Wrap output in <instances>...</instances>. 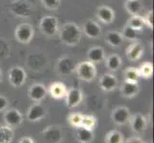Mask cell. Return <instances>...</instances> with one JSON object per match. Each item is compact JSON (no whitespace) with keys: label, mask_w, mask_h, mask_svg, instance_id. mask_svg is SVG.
I'll return each mask as SVG.
<instances>
[{"label":"cell","mask_w":154,"mask_h":143,"mask_svg":"<svg viewBox=\"0 0 154 143\" xmlns=\"http://www.w3.org/2000/svg\"><path fill=\"white\" fill-rule=\"evenodd\" d=\"M58 36L62 44L68 47H75L79 45L82 40V31L75 22H66L58 31Z\"/></svg>","instance_id":"6da1fadb"},{"label":"cell","mask_w":154,"mask_h":143,"mask_svg":"<svg viewBox=\"0 0 154 143\" xmlns=\"http://www.w3.org/2000/svg\"><path fill=\"white\" fill-rule=\"evenodd\" d=\"M40 33L46 37H53L60 31L58 20L54 15H45L39 21Z\"/></svg>","instance_id":"7a4b0ae2"},{"label":"cell","mask_w":154,"mask_h":143,"mask_svg":"<svg viewBox=\"0 0 154 143\" xmlns=\"http://www.w3.org/2000/svg\"><path fill=\"white\" fill-rule=\"evenodd\" d=\"M78 77L82 81L91 82L97 76V69L94 63L90 61H82L77 63L76 71Z\"/></svg>","instance_id":"3957f363"},{"label":"cell","mask_w":154,"mask_h":143,"mask_svg":"<svg viewBox=\"0 0 154 143\" xmlns=\"http://www.w3.org/2000/svg\"><path fill=\"white\" fill-rule=\"evenodd\" d=\"M9 10L14 16L27 18L31 16L33 7L28 0H14L9 5Z\"/></svg>","instance_id":"277c9868"},{"label":"cell","mask_w":154,"mask_h":143,"mask_svg":"<svg viewBox=\"0 0 154 143\" xmlns=\"http://www.w3.org/2000/svg\"><path fill=\"white\" fill-rule=\"evenodd\" d=\"M77 62L71 56H61L57 59L56 64V71L61 76H71L75 73Z\"/></svg>","instance_id":"5b68a950"},{"label":"cell","mask_w":154,"mask_h":143,"mask_svg":"<svg viewBox=\"0 0 154 143\" xmlns=\"http://www.w3.org/2000/svg\"><path fill=\"white\" fill-rule=\"evenodd\" d=\"M35 35V29L31 24H19L14 30V37L21 44H28L33 40Z\"/></svg>","instance_id":"8992f818"},{"label":"cell","mask_w":154,"mask_h":143,"mask_svg":"<svg viewBox=\"0 0 154 143\" xmlns=\"http://www.w3.org/2000/svg\"><path fill=\"white\" fill-rule=\"evenodd\" d=\"M41 136L45 143H60L63 139V131L60 126L50 125L42 130Z\"/></svg>","instance_id":"52a82bcc"},{"label":"cell","mask_w":154,"mask_h":143,"mask_svg":"<svg viewBox=\"0 0 154 143\" xmlns=\"http://www.w3.org/2000/svg\"><path fill=\"white\" fill-rule=\"evenodd\" d=\"M9 82L14 88L22 87L27 79V73L21 66H14L9 70L8 73Z\"/></svg>","instance_id":"ba28073f"},{"label":"cell","mask_w":154,"mask_h":143,"mask_svg":"<svg viewBox=\"0 0 154 143\" xmlns=\"http://www.w3.org/2000/svg\"><path fill=\"white\" fill-rule=\"evenodd\" d=\"M47 115V108L40 102H34L30 106L26 114L27 120L30 122H38Z\"/></svg>","instance_id":"9c48e42d"},{"label":"cell","mask_w":154,"mask_h":143,"mask_svg":"<svg viewBox=\"0 0 154 143\" xmlns=\"http://www.w3.org/2000/svg\"><path fill=\"white\" fill-rule=\"evenodd\" d=\"M131 113L125 106H118L111 112V120L118 126L125 125L129 121Z\"/></svg>","instance_id":"30bf717a"},{"label":"cell","mask_w":154,"mask_h":143,"mask_svg":"<svg viewBox=\"0 0 154 143\" xmlns=\"http://www.w3.org/2000/svg\"><path fill=\"white\" fill-rule=\"evenodd\" d=\"M3 119L5 125L11 127V128H15L22 124L23 115L17 109H9L5 111Z\"/></svg>","instance_id":"8fae6325"},{"label":"cell","mask_w":154,"mask_h":143,"mask_svg":"<svg viewBox=\"0 0 154 143\" xmlns=\"http://www.w3.org/2000/svg\"><path fill=\"white\" fill-rule=\"evenodd\" d=\"M48 94V90L42 83H34L28 89V97L34 102H41Z\"/></svg>","instance_id":"7c38bea8"},{"label":"cell","mask_w":154,"mask_h":143,"mask_svg":"<svg viewBox=\"0 0 154 143\" xmlns=\"http://www.w3.org/2000/svg\"><path fill=\"white\" fill-rule=\"evenodd\" d=\"M64 98L68 108H75L82 103L83 99V94L79 87H73L67 90V93Z\"/></svg>","instance_id":"4fadbf2b"},{"label":"cell","mask_w":154,"mask_h":143,"mask_svg":"<svg viewBox=\"0 0 154 143\" xmlns=\"http://www.w3.org/2000/svg\"><path fill=\"white\" fill-rule=\"evenodd\" d=\"M82 31V34L91 39H97L102 34V28H100V24L93 19H87L84 22Z\"/></svg>","instance_id":"5bb4252c"},{"label":"cell","mask_w":154,"mask_h":143,"mask_svg":"<svg viewBox=\"0 0 154 143\" xmlns=\"http://www.w3.org/2000/svg\"><path fill=\"white\" fill-rule=\"evenodd\" d=\"M128 122L130 123L131 130L137 135L144 133L147 126L146 118L141 113H137L133 115H131Z\"/></svg>","instance_id":"9a60e30c"},{"label":"cell","mask_w":154,"mask_h":143,"mask_svg":"<svg viewBox=\"0 0 154 143\" xmlns=\"http://www.w3.org/2000/svg\"><path fill=\"white\" fill-rule=\"evenodd\" d=\"M99 85L102 91L109 93L112 92L118 86V79L113 75V73H106L100 76Z\"/></svg>","instance_id":"2e32d148"},{"label":"cell","mask_w":154,"mask_h":143,"mask_svg":"<svg viewBox=\"0 0 154 143\" xmlns=\"http://www.w3.org/2000/svg\"><path fill=\"white\" fill-rule=\"evenodd\" d=\"M96 16L100 23L108 25L111 24L115 19V12L109 6L102 5L98 7L96 10Z\"/></svg>","instance_id":"e0dca14e"},{"label":"cell","mask_w":154,"mask_h":143,"mask_svg":"<svg viewBox=\"0 0 154 143\" xmlns=\"http://www.w3.org/2000/svg\"><path fill=\"white\" fill-rule=\"evenodd\" d=\"M144 54V47L140 42L134 41L126 48L125 50V55L127 59L130 61H137L142 57Z\"/></svg>","instance_id":"ac0fdd59"},{"label":"cell","mask_w":154,"mask_h":143,"mask_svg":"<svg viewBox=\"0 0 154 143\" xmlns=\"http://www.w3.org/2000/svg\"><path fill=\"white\" fill-rule=\"evenodd\" d=\"M48 93L50 94L51 97L54 99H62L65 97L66 93H67V87L65 86V84L60 81H56L53 82L49 89Z\"/></svg>","instance_id":"d6986e66"},{"label":"cell","mask_w":154,"mask_h":143,"mask_svg":"<svg viewBox=\"0 0 154 143\" xmlns=\"http://www.w3.org/2000/svg\"><path fill=\"white\" fill-rule=\"evenodd\" d=\"M87 58L88 61L94 63H100L105 58V52L102 47L93 46L87 51Z\"/></svg>","instance_id":"ffe728a7"},{"label":"cell","mask_w":154,"mask_h":143,"mask_svg":"<svg viewBox=\"0 0 154 143\" xmlns=\"http://www.w3.org/2000/svg\"><path fill=\"white\" fill-rule=\"evenodd\" d=\"M121 94L124 97L132 98L135 97L140 92V87L138 83H130V82H124L121 86Z\"/></svg>","instance_id":"44dd1931"},{"label":"cell","mask_w":154,"mask_h":143,"mask_svg":"<svg viewBox=\"0 0 154 143\" xmlns=\"http://www.w3.org/2000/svg\"><path fill=\"white\" fill-rule=\"evenodd\" d=\"M104 40L110 47L118 48L124 42V37L118 31H109L104 35Z\"/></svg>","instance_id":"7402d4cb"},{"label":"cell","mask_w":154,"mask_h":143,"mask_svg":"<svg viewBox=\"0 0 154 143\" xmlns=\"http://www.w3.org/2000/svg\"><path fill=\"white\" fill-rule=\"evenodd\" d=\"M94 131L88 130L83 127H78L76 132V139L79 143H91L94 140Z\"/></svg>","instance_id":"603a6c76"},{"label":"cell","mask_w":154,"mask_h":143,"mask_svg":"<svg viewBox=\"0 0 154 143\" xmlns=\"http://www.w3.org/2000/svg\"><path fill=\"white\" fill-rule=\"evenodd\" d=\"M125 9L130 15H139L143 10L142 0H125Z\"/></svg>","instance_id":"cb8c5ba5"},{"label":"cell","mask_w":154,"mask_h":143,"mask_svg":"<svg viewBox=\"0 0 154 143\" xmlns=\"http://www.w3.org/2000/svg\"><path fill=\"white\" fill-rule=\"evenodd\" d=\"M105 59V66L110 72H116L121 68L122 64H123V60L122 58L116 54H112L108 55Z\"/></svg>","instance_id":"d4e9b609"},{"label":"cell","mask_w":154,"mask_h":143,"mask_svg":"<svg viewBox=\"0 0 154 143\" xmlns=\"http://www.w3.org/2000/svg\"><path fill=\"white\" fill-rule=\"evenodd\" d=\"M14 136L13 128L7 125H0V143H12Z\"/></svg>","instance_id":"484cf974"},{"label":"cell","mask_w":154,"mask_h":143,"mask_svg":"<svg viewBox=\"0 0 154 143\" xmlns=\"http://www.w3.org/2000/svg\"><path fill=\"white\" fill-rule=\"evenodd\" d=\"M124 78L125 82L130 83H138L139 82L140 75L138 68L136 67H127L124 72Z\"/></svg>","instance_id":"4316f807"},{"label":"cell","mask_w":154,"mask_h":143,"mask_svg":"<svg viewBox=\"0 0 154 143\" xmlns=\"http://www.w3.org/2000/svg\"><path fill=\"white\" fill-rule=\"evenodd\" d=\"M126 25L138 31H141L145 27V21H144L143 16H141L140 14L139 15H131L130 18L127 20Z\"/></svg>","instance_id":"83f0119b"},{"label":"cell","mask_w":154,"mask_h":143,"mask_svg":"<svg viewBox=\"0 0 154 143\" xmlns=\"http://www.w3.org/2000/svg\"><path fill=\"white\" fill-rule=\"evenodd\" d=\"M138 71H139V75L140 77L148 79L150 78L153 75V65L151 62H144L143 64L140 65V67L138 68Z\"/></svg>","instance_id":"f1b7e54d"},{"label":"cell","mask_w":154,"mask_h":143,"mask_svg":"<svg viewBox=\"0 0 154 143\" xmlns=\"http://www.w3.org/2000/svg\"><path fill=\"white\" fill-rule=\"evenodd\" d=\"M105 143H125L124 136L121 132L113 130L105 136Z\"/></svg>","instance_id":"f546056e"},{"label":"cell","mask_w":154,"mask_h":143,"mask_svg":"<svg viewBox=\"0 0 154 143\" xmlns=\"http://www.w3.org/2000/svg\"><path fill=\"white\" fill-rule=\"evenodd\" d=\"M96 126H97V118H95L94 115H83L81 127H83V128H85V129L94 131V129L96 128Z\"/></svg>","instance_id":"4dcf8cb0"},{"label":"cell","mask_w":154,"mask_h":143,"mask_svg":"<svg viewBox=\"0 0 154 143\" xmlns=\"http://www.w3.org/2000/svg\"><path fill=\"white\" fill-rule=\"evenodd\" d=\"M122 35H123L124 39H126V40H130V41H136L139 37V31L132 29L129 26L125 25L123 31H122Z\"/></svg>","instance_id":"1f68e13d"},{"label":"cell","mask_w":154,"mask_h":143,"mask_svg":"<svg viewBox=\"0 0 154 143\" xmlns=\"http://www.w3.org/2000/svg\"><path fill=\"white\" fill-rule=\"evenodd\" d=\"M82 116H83V115L82 113L74 112L68 115L67 121L72 127H74V128H78V127H81Z\"/></svg>","instance_id":"d6a6232c"},{"label":"cell","mask_w":154,"mask_h":143,"mask_svg":"<svg viewBox=\"0 0 154 143\" xmlns=\"http://www.w3.org/2000/svg\"><path fill=\"white\" fill-rule=\"evenodd\" d=\"M40 2L46 10H57L61 5V0H40Z\"/></svg>","instance_id":"836d02e7"},{"label":"cell","mask_w":154,"mask_h":143,"mask_svg":"<svg viewBox=\"0 0 154 143\" xmlns=\"http://www.w3.org/2000/svg\"><path fill=\"white\" fill-rule=\"evenodd\" d=\"M145 21V26H147L148 28L153 29V12L152 10H148L145 14V16H143Z\"/></svg>","instance_id":"e575fe53"},{"label":"cell","mask_w":154,"mask_h":143,"mask_svg":"<svg viewBox=\"0 0 154 143\" xmlns=\"http://www.w3.org/2000/svg\"><path fill=\"white\" fill-rule=\"evenodd\" d=\"M9 107V100L4 95H0V112H4Z\"/></svg>","instance_id":"d590c367"},{"label":"cell","mask_w":154,"mask_h":143,"mask_svg":"<svg viewBox=\"0 0 154 143\" xmlns=\"http://www.w3.org/2000/svg\"><path fill=\"white\" fill-rule=\"evenodd\" d=\"M19 143H35V141L31 136H23L22 139H20Z\"/></svg>","instance_id":"8d00e7d4"},{"label":"cell","mask_w":154,"mask_h":143,"mask_svg":"<svg viewBox=\"0 0 154 143\" xmlns=\"http://www.w3.org/2000/svg\"><path fill=\"white\" fill-rule=\"evenodd\" d=\"M127 143H144L142 141V139H140L139 137H134V139H131L130 140L127 141Z\"/></svg>","instance_id":"74e56055"},{"label":"cell","mask_w":154,"mask_h":143,"mask_svg":"<svg viewBox=\"0 0 154 143\" xmlns=\"http://www.w3.org/2000/svg\"><path fill=\"white\" fill-rule=\"evenodd\" d=\"M2 79H3V73H2L1 69H0V83L2 82Z\"/></svg>","instance_id":"f35d334b"}]
</instances>
